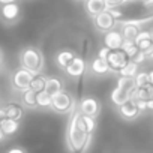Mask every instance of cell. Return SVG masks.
<instances>
[{
	"instance_id": "obj_38",
	"label": "cell",
	"mask_w": 153,
	"mask_h": 153,
	"mask_svg": "<svg viewBox=\"0 0 153 153\" xmlns=\"http://www.w3.org/2000/svg\"><path fill=\"white\" fill-rule=\"evenodd\" d=\"M2 59H3V54H2V50H0V63H2Z\"/></svg>"
},
{
	"instance_id": "obj_19",
	"label": "cell",
	"mask_w": 153,
	"mask_h": 153,
	"mask_svg": "<svg viewBox=\"0 0 153 153\" xmlns=\"http://www.w3.org/2000/svg\"><path fill=\"white\" fill-rule=\"evenodd\" d=\"M62 80L57 78V76H48L47 78V83H45V92L50 95V96H54L56 93L62 92L63 90V86H62Z\"/></svg>"
},
{
	"instance_id": "obj_32",
	"label": "cell",
	"mask_w": 153,
	"mask_h": 153,
	"mask_svg": "<svg viewBox=\"0 0 153 153\" xmlns=\"http://www.w3.org/2000/svg\"><path fill=\"white\" fill-rule=\"evenodd\" d=\"M108 51H110V50H108L107 47H104V48H101V50H99L98 56H99V57H102V59H107V54H108Z\"/></svg>"
},
{
	"instance_id": "obj_6",
	"label": "cell",
	"mask_w": 153,
	"mask_h": 153,
	"mask_svg": "<svg viewBox=\"0 0 153 153\" xmlns=\"http://www.w3.org/2000/svg\"><path fill=\"white\" fill-rule=\"evenodd\" d=\"M78 111L84 116L98 119V116L101 114V102L93 96H84L78 104Z\"/></svg>"
},
{
	"instance_id": "obj_15",
	"label": "cell",
	"mask_w": 153,
	"mask_h": 153,
	"mask_svg": "<svg viewBox=\"0 0 153 153\" xmlns=\"http://www.w3.org/2000/svg\"><path fill=\"white\" fill-rule=\"evenodd\" d=\"M0 129L3 131V134H5L6 138H8V137H12V135H15V134L20 131V122L6 117L5 120L0 122Z\"/></svg>"
},
{
	"instance_id": "obj_17",
	"label": "cell",
	"mask_w": 153,
	"mask_h": 153,
	"mask_svg": "<svg viewBox=\"0 0 153 153\" xmlns=\"http://www.w3.org/2000/svg\"><path fill=\"white\" fill-rule=\"evenodd\" d=\"M131 99L134 101H150L153 99V86H147V87H137L132 95H131Z\"/></svg>"
},
{
	"instance_id": "obj_20",
	"label": "cell",
	"mask_w": 153,
	"mask_h": 153,
	"mask_svg": "<svg viewBox=\"0 0 153 153\" xmlns=\"http://www.w3.org/2000/svg\"><path fill=\"white\" fill-rule=\"evenodd\" d=\"M140 32V26L137 24H120V33L126 41H135Z\"/></svg>"
},
{
	"instance_id": "obj_28",
	"label": "cell",
	"mask_w": 153,
	"mask_h": 153,
	"mask_svg": "<svg viewBox=\"0 0 153 153\" xmlns=\"http://www.w3.org/2000/svg\"><path fill=\"white\" fill-rule=\"evenodd\" d=\"M135 86L137 87H147L150 86V81H149V72H138L135 76Z\"/></svg>"
},
{
	"instance_id": "obj_26",
	"label": "cell",
	"mask_w": 153,
	"mask_h": 153,
	"mask_svg": "<svg viewBox=\"0 0 153 153\" xmlns=\"http://www.w3.org/2000/svg\"><path fill=\"white\" fill-rule=\"evenodd\" d=\"M51 99L53 96H50L45 90L36 93V104L39 108H51Z\"/></svg>"
},
{
	"instance_id": "obj_13",
	"label": "cell",
	"mask_w": 153,
	"mask_h": 153,
	"mask_svg": "<svg viewBox=\"0 0 153 153\" xmlns=\"http://www.w3.org/2000/svg\"><path fill=\"white\" fill-rule=\"evenodd\" d=\"M84 9H86V12H87L89 17L95 18L101 12L107 11L108 6L105 3V0H86V2H84Z\"/></svg>"
},
{
	"instance_id": "obj_1",
	"label": "cell",
	"mask_w": 153,
	"mask_h": 153,
	"mask_svg": "<svg viewBox=\"0 0 153 153\" xmlns=\"http://www.w3.org/2000/svg\"><path fill=\"white\" fill-rule=\"evenodd\" d=\"M92 134L86 132L76 122L75 110L72 111V116L68 122L66 132H65V141L69 153H86L90 143H92Z\"/></svg>"
},
{
	"instance_id": "obj_4",
	"label": "cell",
	"mask_w": 153,
	"mask_h": 153,
	"mask_svg": "<svg viewBox=\"0 0 153 153\" xmlns=\"http://www.w3.org/2000/svg\"><path fill=\"white\" fill-rule=\"evenodd\" d=\"M105 60H107V63H108L110 71L119 74V72L128 65V62H129L131 59H129V56H128L122 48H119V50H110Z\"/></svg>"
},
{
	"instance_id": "obj_33",
	"label": "cell",
	"mask_w": 153,
	"mask_h": 153,
	"mask_svg": "<svg viewBox=\"0 0 153 153\" xmlns=\"http://www.w3.org/2000/svg\"><path fill=\"white\" fill-rule=\"evenodd\" d=\"M147 110H150V111H153V99H150V101H147Z\"/></svg>"
},
{
	"instance_id": "obj_22",
	"label": "cell",
	"mask_w": 153,
	"mask_h": 153,
	"mask_svg": "<svg viewBox=\"0 0 153 153\" xmlns=\"http://www.w3.org/2000/svg\"><path fill=\"white\" fill-rule=\"evenodd\" d=\"M21 101H23V105H26L27 108L38 107V104H36V92H33L32 89H27V90L21 92Z\"/></svg>"
},
{
	"instance_id": "obj_9",
	"label": "cell",
	"mask_w": 153,
	"mask_h": 153,
	"mask_svg": "<svg viewBox=\"0 0 153 153\" xmlns=\"http://www.w3.org/2000/svg\"><path fill=\"white\" fill-rule=\"evenodd\" d=\"M63 71H65L69 76H72V78H80V76L84 75V72H86V62H84L83 57L75 56Z\"/></svg>"
},
{
	"instance_id": "obj_5",
	"label": "cell",
	"mask_w": 153,
	"mask_h": 153,
	"mask_svg": "<svg viewBox=\"0 0 153 153\" xmlns=\"http://www.w3.org/2000/svg\"><path fill=\"white\" fill-rule=\"evenodd\" d=\"M33 75H35L33 72H30V71H27L24 68H18L14 72L12 80H11L12 87L15 90H18V92H24V90L30 89V83L33 80Z\"/></svg>"
},
{
	"instance_id": "obj_14",
	"label": "cell",
	"mask_w": 153,
	"mask_h": 153,
	"mask_svg": "<svg viewBox=\"0 0 153 153\" xmlns=\"http://www.w3.org/2000/svg\"><path fill=\"white\" fill-rule=\"evenodd\" d=\"M3 111H5V114H6L8 119L18 120V122L23 119V114H24L23 107H21L20 104H17V102H9V104H6V105L3 107Z\"/></svg>"
},
{
	"instance_id": "obj_41",
	"label": "cell",
	"mask_w": 153,
	"mask_h": 153,
	"mask_svg": "<svg viewBox=\"0 0 153 153\" xmlns=\"http://www.w3.org/2000/svg\"><path fill=\"white\" fill-rule=\"evenodd\" d=\"M152 59H153V54H152Z\"/></svg>"
},
{
	"instance_id": "obj_30",
	"label": "cell",
	"mask_w": 153,
	"mask_h": 153,
	"mask_svg": "<svg viewBox=\"0 0 153 153\" xmlns=\"http://www.w3.org/2000/svg\"><path fill=\"white\" fill-rule=\"evenodd\" d=\"M146 59H147V57H146V56H144V54H143L141 51H138V54H137V56H134V57H132L131 60H132V62H135L137 65H140V63H143V62H144Z\"/></svg>"
},
{
	"instance_id": "obj_16",
	"label": "cell",
	"mask_w": 153,
	"mask_h": 153,
	"mask_svg": "<svg viewBox=\"0 0 153 153\" xmlns=\"http://www.w3.org/2000/svg\"><path fill=\"white\" fill-rule=\"evenodd\" d=\"M90 69H92V72H93L95 75H105V74L110 72V68H108L107 60L102 59V57H99V56H96V57L92 60Z\"/></svg>"
},
{
	"instance_id": "obj_2",
	"label": "cell",
	"mask_w": 153,
	"mask_h": 153,
	"mask_svg": "<svg viewBox=\"0 0 153 153\" xmlns=\"http://www.w3.org/2000/svg\"><path fill=\"white\" fill-rule=\"evenodd\" d=\"M20 68H24L33 74H42L44 69V54L36 47H26L20 51L18 56Z\"/></svg>"
},
{
	"instance_id": "obj_21",
	"label": "cell",
	"mask_w": 153,
	"mask_h": 153,
	"mask_svg": "<svg viewBox=\"0 0 153 153\" xmlns=\"http://www.w3.org/2000/svg\"><path fill=\"white\" fill-rule=\"evenodd\" d=\"M74 57H75V53H74L72 50H69V48L62 50V51H59L57 56H56V65H57L60 69H65Z\"/></svg>"
},
{
	"instance_id": "obj_40",
	"label": "cell",
	"mask_w": 153,
	"mask_h": 153,
	"mask_svg": "<svg viewBox=\"0 0 153 153\" xmlns=\"http://www.w3.org/2000/svg\"><path fill=\"white\" fill-rule=\"evenodd\" d=\"M150 36H152V39H153V29L150 30Z\"/></svg>"
},
{
	"instance_id": "obj_35",
	"label": "cell",
	"mask_w": 153,
	"mask_h": 153,
	"mask_svg": "<svg viewBox=\"0 0 153 153\" xmlns=\"http://www.w3.org/2000/svg\"><path fill=\"white\" fill-rule=\"evenodd\" d=\"M17 0H0V5H6V3H14Z\"/></svg>"
},
{
	"instance_id": "obj_11",
	"label": "cell",
	"mask_w": 153,
	"mask_h": 153,
	"mask_svg": "<svg viewBox=\"0 0 153 153\" xmlns=\"http://www.w3.org/2000/svg\"><path fill=\"white\" fill-rule=\"evenodd\" d=\"M125 39L120 33V30H110L104 35V47H107L108 50H119L122 48Z\"/></svg>"
},
{
	"instance_id": "obj_34",
	"label": "cell",
	"mask_w": 153,
	"mask_h": 153,
	"mask_svg": "<svg viewBox=\"0 0 153 153\" xmlns=\"http://www.w3.org/2000/svg\"><path fill=\"white\" fill-rule=\"evenodd\" d=\"M5 119H6V114H5L3 108H0V122H2V120H5Z\"/></svg>"
},
{
	"instance_id": "obj_31",
	"label": "cell",
	"mask_w": 153,
	"mask_h": 153,
	"mask_svg": "<svg viewBox=\"0 0 153 153\" xmlns=\"http://www.w3.org/2000/svg\"><path fill=\"white\" fill-rule=\"evenodd\" d=\"M6 153H27V150H26V149H23V147H20V146H15V147L8 149V150H6Z\"/></svg>"
},
{
	"instance_id": "obj_7",
	"label": "cell",
	"mask_w": 153,
	"mask_h": 153,
	"mask_svg": "<svg viewBox=\"0 0 153 153\" xmlns=\"http://www.w3.org/2000/svg\"><path fill=\"white\" fill-rule=\"evenodd\" d=\"M21 18V8L17 2L0 6V20L5 24H15Z\"/></svg>"
},
{
	"instance_id": "obj_3",
	"label": "cell",
	"mask_w": 153,
	"mask_h": 153,
	"mask_svg": "<svg viewBox=\"0 0 153 153\" xmlns=\"http://www.w3.org/2000/svg\"><path fill=\"white\" fill-rule=\"evenodd\" d=\"M74 107H75V104H74L72 96H71L68 92H65V90L56 93V95L53 96V99H51V110L56 111V113H59V114L72 113V111L75 110Z\"/></svg>"
},
{
	"instance_id": "obj_37",
	"label": "cell",
	"mask_w": 153,
	"mask_h": 153,
	"mask_svg": "<svg viewBox=\"0 0 153 153\" xmlns=\"http://www.w3.org/2000/svg\"><path fill=\"white\" fill-rule=\"evenodd\" d=\"M6 140V137H5V134H3V131L2 129H0V143H2V141H5Z\"/></svg>"
},
{
	"instance_id": "obj_36",
	"label": "cell",
	"mask_w": 153,
	"mask_h": 153,
	"mask_svg": "<svg viewBox=\"0 0 153 153\" xmlns=\"http://www.w3.org/2000/svg\"><path fill=\"white\" fill-rule=\"evenodd\" d=\"M149 81H150V86H153V71L149 72Z\"/></svg>"
},
{
	"instance_id": "obj_8",
	"label": "cell",
	"mask_w": 153,
	"mask_h": 153,
	"mask_svg": "<svg viewBox=\"0 0 153 153\" xmlns=\"http://www.w3.org/2000/svg\"><path fill=\"white\" fill-rule=\"evenodd\" d=\"M93 20V24H95V27L99 30V32H104V33H107V32H110V30H113V29H116V26L119 24L117 23V20L111 15V12L107 9V11H104V12H101L99 15H96L95 18H92Z\"/></svg>"
},
{
	"instance_id": "obj_12",
	"label": "cell",
	"mask_w": 153,
	"mask_h": 153,
	"mask_svg": "<svg viewBox=\"0 0 153 153\" xmlns=\"http://www.w3.org/2000/svg\"><path fill=\"white\" fill-rule=\"evenodd\" d=\"M117 108H119L120 117L125 119V120H135V119L141 114V111L138 110L137 104H135L132 99H129L128 102H125L123 105H120V107H117Z\"/></svg>"
},
{
	"instance_id": "obj_29",
	"label": "cell",
	"mask_w": 153,
	"mask_h": 153,
	"mask_svg": "<svg viewBox=\"0 0 153 153\" xmlns=\"http://www.w3.org/2000/svg\"><path fill=\"white\" fill-rule=\"evenodd\" d=\"M125 2H126V0H105V3H107L108 8H119V6H122Z\"/></svg>"
},
{
	"instance_id": "obj_25",
	"label": "cell",
	"mask_w": 153,
	"mask_h": 153,
	"mask_svg": "<svg viewBox=\"0 0 153 153\" xmlns=\"http://www.w3.org/2000/svg\"><path fill=\"white\" fill-rule=\"evenodd\" d=\"M138 66H140V65H137L135 62L129 60L128 65H126L119 74H120V76H129V78H134V76L140 72V71H138Z\"/></svg>"
},
{
	"instance_id": "obj_39",
	"label": "cell",
	"mask_w": 153,
	"mask_h": 153,
	"mask_svg": "<svg viewBox=\"0 0 153 153\" xmlns=\"http://www.w3.org/2000/svg\"><path fill=\"white\" fill-rule=\"evenodd\" d=\"M129 2H138V0H126L125 3H129Z\"/></svg>"
},
{
	"instance_id": "obj_27",
	"label": "cell",
	"mask_w": 153,
	"mask_h": 153,
	"mask_svg": "<svg viewBox=\"0 0 153 153\" xmlns=\"http://www.w3.org/2000/svg\"><path fill=\"white\" fill-rule=\"evenodd\" d=\"M122 50L129 56V59H132L134 56H137L138 54V47H137V44H135V41H126L125 39V42H123V45H122Z\"/></svg>"
},
{
	"instance_id": "obj_24",
	"label": "cell",
	"mask_w": 153,
	"mask_h": 153,
	"mask_svg": "<svg viewBox=\"0 0 153 153\" xmlns=\"http://www.w3.org/2000/svg\"><path fill=\"white\" fill-rule=\"evenodd\" d=\"M117 87H120V89L129 92L131 95H132V92L137 89L135 80H134V78H129V76H120V78L117 80Z\"/></svg>"
},
{
	"instance_id": "obj_18",
	"label": "cell",
	"mask_w": 153,
	"mask_h": 153,
	"mask_svg": "<svg viewBox=\"0 0 153 153\" xmlns=\"http://www.w3.org/2000/svg\"><path fill=\"white\" fill-rule=\"evenodd\" d=\"M129 99H131V93L126 92V90H123V89H120V87H117V86H116V89L111 92V102H113L116 107L123 105V104L128 102Z\"/></svg>"
},
{
	"instance_id": "obj_10",
	"label": "cell",
	"mask_w": 153,
	"mask_h": 153,
	"mask_svg": "<svg viewBox=\"0 0 153 153\" xmlns=\"http://www.w3.org/2000/svg\"><path fill=\"white\" fill-rule=\"evenodd\" d=\"M135 44L138 47V50L146 56V57H152L153 54V39L150 36V32H140L138 36L135 38Z\"/></svg>"
},
{
	"instance_id": "obj_23",
	"label": "cell",
	"mask_w": 153,
	"mask_h": 153,
	"mask_svg": "<svg viewBox=\"0 0 153 153\" xmlns=\"http://www.w3.org/2000/svg\"><path fill=\"white\" fill-rule=\"evenodd\" d=\"M45 83H47V76L42 75V74H35L33 75V80L30 83V89L36 93L45 90Z\"/></svg>"
}]
</instances>
